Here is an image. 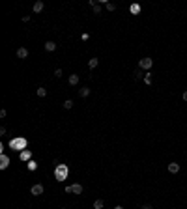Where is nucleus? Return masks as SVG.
I'll list each match as a JSON object with an SVG mask.
<instances>
[{
	"mask_svg": "<svg viewBox=\"0 0 187 209\" xmlns=\"http://www.w3.org/2000/svg\"><path fill=\"white\" fill-rule=\"evenodd\" d=\"M21 161H26V163H28V161H32V151H28V149H25V151H21Z\"/></svg>",
	"mask_w": 187,
	"mask_h": 209,
	"instance_id": "obj_8",
	"label": "nucleus"
},
{
	"mask_svg": "<svg viewBox=\"0 0 187 209\" xmlns=\"http://www.w3.org/2000/svg\"><path fill=\"white\" fill-rule=\"evenodd\" d=\"M26 166H28L30 172H34L36 168H38V163H36V161H28V163H26Z\"/></svg>",
	"mask_w": 187,
	"mask_h": 209,
	"instance_id": "obj_17",
	"label": "nucleus"
},
{
	"mask_svg": "<svg viewBox=\"0 0 187 209\" xmlns=\"http://www.w3.org/2000/svg\"><path fill=\"white\" fill-rule=\"evenodd\" d=\"M169 172L170 174H178V172H180V164L178 163H170L169 164Z\"/></svg>",
	"mask_w": 187,
	"mask_h": 209,
	"instance_id": "obj_9",
	"label": "nucleus"
},
{
	"mask_svg": "<svg viewBox=\"0 0 187 209\" xmlns=\"http://www.w3.org/2000/svg\"><path fill=\"white\" fill-rule=\"evenodd\" d=\"M114 209H124V207H122V206H116V207H114Z\"/></svg>",
	"mask_w": 187,
	"mask_h": 209,
	"instance_id": "obj_28",
	"label": "nucleus"
},
{
	"mask_svg": "<svg viewBox=\"0 0 187 209\" xmlns=\"http://www.w3.org/2000/svg\"><path fill=\"white\" fill-rule=\"evenodd\" d=\"M66 192H73V194H82V185L81 183H75L71 187H66Z\"/></svg>",
	"mask_w": 187,
	"mask_h": 209,
	"instance_id": "obj_4",
	"label": "nucleus"
},
{
	"mask_svg": "<svg viewBox=\"0 0 187 209\" xmlns=\"http://www.w3.org/2000/svg\"><path fill=\"white\" fill-rule=\"evenodd\" d=\"M8 166H10V157H8L6 153H2V155H0V168H2V170H6Z\"/></svg>",
	"mask_w": 187,
	"mask_h": 209,
	"instance_id": "obj_6",
	"label": "nucleus"
},
{
	"mask_svg": "<svg viewBox=\"0 0 187 209\" xmlns=\"http://www.w3.org/2000/svg\"><path fill=\"white\" fill-rule=\"evenodd\" d=\"M94 13H95V15L101 13V6H97V4H95V6H94Z\"/></svg>",
	"mask_w": 187,
	"mask_h": 209,
	"instance_id": "obj_23",
	"label": "nucleus"
},
{
	"mask_svg": "<svg viewBox=\"0 0 187 209\" xmlns=\"http://www.w3.org/2000/svg\"><path fill=\"white\" fill-rule=\"evenodd\" d=\"M67 176H69V166L67 164H56L54 166V177H56V181L67 179Z\"/></svg>",
	"mask_w": 187,
	"mask_h": 209,
	"instance_id": "obj_2",
	"label": "nucleus"
},
{
	"mask_svg": "<svg viewBox=\"0 0 187 209\" xmlns=\"http://www.w3.org/2000/svg\"><path fill=\"white\" fill-rule=\"evenodd\" d=\"M71 106H73V101H71V99H67V101H64V108H66V110H69V108H71Z\"/></svg>",
	"mask_w": 187,
	"mask_h": 209,
	"instance_id": "obj_19",
	"label": "nucleus"
},
{
	"mask_svg": "<svg viewBox=\"0 0 187 209\" xmlns=\"http://www.w3.org/2000/svg\"><path fill=\"white\" fill-rule=\"evenodd\" d=\"M103 206H105L103 200H95V202H94V209H103Z\"/></svg>",
	"mask_w": 187,
	"mask_h": 209,
	"instance_id": "obj_18",
	"label": "nucleus"
},
{
	"mask_svg": "<svg viewBox=\"0 0 187 209\" xmlns=\"http://www.w3.org/2000/svg\"><path fill=\"white\" fill-rule=\"evenodd\" d=\"M144 82H146V84H152V75H150V73H146V77H144Z\"/></svg>",
	"mask_w": 187,
	"mask_h": 209,
	"instance_id": "obj_21",
	"label": "nucleus"
},
{
	"mask_svg": "<svg viewBox=\"0 0 187 209\" xmlns=\"http://www.w3.org/2000/svg\"><path fill=\"white\" fill-rule=\"evenodd\" d=\"M81 37H82V39H84V41H88V39H90V34H82V35H81Z\"/></svg>",
	"mask_w": 187,
	"mask_h": 209,
	"instance_id": "obj_24",
	"label": "nucleus"
},
{
	"mask_svg": "<svg viewBox=\"0 0 187 209\" xmlns=\"http://www.w3.org/2000/svg\"><path fill=\"white\" fill-rule=\"evenodd\" d=\"M62 209H66V207H62Z\"/></svg>",
	"mask_w": 187,
	"mask_h": 209,
	"instance_id": "obj_29",
	"label": "nucleus"
},
{
	"mask_svg": "<svg viewBox=\"0 0 187 209\" xmlns=\"http://www.w3.org/2000/svg\"><path fill=\"white\" fill-rule=\"evenodd\" d=\"M43 7H45V4H43L41 0H38V2L34 4V11H36V13H39V11H43Z\"/></svg>",
	"mask_w": 187,
	"mask_h": 209,
	"instance_id": "obj_10",
	"label": "nucleus"
},
{
	"mask_svg": "<svg viewBox=\"0 0 187 209\" xmlns=\"http://www.w3.org/2000/svg\"><path fill=\"white\" fill-rule=\"evenodd\" d=\"M97 64H99V58H92V60L88 62V67L94 69V67H97Z\"/></svg>",
	"mask_w": 187,
	"mask_h": 209,
	"instance_id": "obj_16",
	"label": "nucleus"
},
{
	"mask_svg": "<svg viewBox=\"0 0 187 209\" xmlns=\"http://www.w3.org/2000/svg\"><path fill=\"white\" fill-rule=\"evenodd\" d=\"M43 191H45V189H43V185H41V183H38V185H34V187L30 189V194L39 196V194H43Z\"/></svg>",
	"mask_w": 187,
	"mask_h": 209,
	"instance_id": "obj_5",
	"label": "nucleus"
},
{
	"mask_svg": "<svg viewBox=\"0 0 187 209\" xmlns=\"http://www.w3.org/2000/svg\"><path fill=\"white\" fill-rule=\"evenodd\" d=\"M79 95H81V97H88L90 95V88H86V86H84V88H81V90H79Z\"/></svg>",
	"mask_w": 187,
	"mask_h": 209,
	"instance_id": "obj_13",
	"label": "nucleus"
},
{
	"mask_svg": "<svg viewBox=\"0 0 187 209\" xmlns=\"http://www.w3.org/2000/svg\"><path fill=\"white\" fill-rule=\"evenodd\" d=\"M10 149H15V151H25L26 146H28V140L25 138V136H15V138L10 140Z\"/></svg>",
	"mask_w": 187,
	"mask_h": 209,
	"instance_id": "obj_1",
	"label": "nucleus"
},
{
	"mask_svg": "<svg viewBox=\"0 0 187 209\" xmlns=\"http://www.w3.org/2000/svg\"><path fill=\"white\" fill-rule=\"evenodd\" d=\"M184 101H187V90L184 92Z\"/></svg>",
	"mask_w": 187,
	"mask_h": 209,
	"instance_id": "obj_27",
	"label": "nucleus"
},
{
	"mask_svg": "<svg viewBox=\"0 0 187 209\" xmlns=\"http://www.w3.org/2000/svg\"><path fill=\"white\" fill-rule=\"evenodd\" d=\"M152 65H153V60L152 58H140V62H138V69H152Z\"/></svg>",
	"mask_w": 187,
	"mask_h": 209,
	"instance_id": "obj_3",
	"label": "nucleus"
},
{
	"mask_svg": "<svg viewBox=\"0 0 187 209\" xmlns=\"http://www.w3.org/2000/svg\"><path fill=\"white\" fill-rule=\"evenodd\" d=\"M129 11H131V13H135V15H137V13H140V6H138V4H131Z\"/></svg>",
	"mask_w": 187,
	"mask_h": 209,
	"instance_id": "obj_14",
	"label": "nucleus"
},
{
	"mask_svg": "<svg viewBox=\"0 0 187 209\" xmlns=\"http://www.w3.org/2000/svg\"><path fill=\"white\" fill-rule=\"evenodd\" d=\"M133 75H135V78H137V80H138V78H142V69H137Z\"/></svg>",
	"mask_w": 187,
	"mask_h": 209,
	"instance_id": "obj_22",
	"label": "nucleus"
},
{
	"mask_svg": "<svg viewBox=\"0 0 187 209\" xmlns=\"http://www.w3.org/2000/svg\"><path fill=\"white\" fill-rule=\"evenodd\" d=\"M45 49L49 50V52H53V50H56V43H54V41H47L45 43Z\"/></svg>",
	"mask_w": 187,
	"mask_h": 209,
	"instance_id": "obj_11",
	"label": "nucleus"
},
{
	"mask_svg": "<svg viewBox=\"0 0 187 209\" xmlns=\"http://www.w3.org/2000/svg\"><path fill=\"white\" fill-rule=\"evenodd\" d=\"M140 209H153V207H152V206H150V204H144V206H142Z\"/></svg>",
	"mask_w": 187,
	"mask_h": 209,
	"instance_id": "obj_26",
	"label": "nucleus"
},
{
	"mask_svg": "<svg viewBox=\"0 0 187 209\" xmlns=\"http://www.w3.org/2000/svg\"><path fill=\"white\" fill-rule=\"evenodd\" d=\"M79 84V75H71L69 77V86H77Z\"/></svg>",
	"mask_w": 187,
	"mask_h": 209,
	"instance_id": "obj_12",
	"label": "nucleus"
},
{
	"mask_svg": "<svg viewBox=\"0 0 187 209\" xmlns=\"http://www.w3.org/2000/svg\"><path fill=\"white\" fill-rule=\"evenodd\" d=\"M105 7L109 11H114V10H116V6H114V4H110V2H105Z\"/></svg>",
	"mask_w": 187,
	"mask_h": 209,
	"instance_id": "obj_20",
	"label": "nucleus"
},
{
	"mask_svg": "<svg viewBox=\"0 0 187 209\" xmlns=\"http://www.w3.org/2000/svg\"><path fill=\"white\" fill-rule=\"evenodd\" d=\"M54 75H56V78L62 77V69H56V71H54Z\"/></svg>",
	"mask_w": 187,
	"mask_h": 209,
	"instance_id": "obj_25",
	"label": "nucleus"
},
{
	"mask_svg": "<svg viewBox=\"0 0 187 209\" xmlns=\"http://www.w3.org/2000/svg\"><path fill=\"white\" fill-rule=\"evenodd\" d=\"M36 93H38V97H45L47 95V90L43 88V86H39V88L36 90Z\"/></svg>",
	"mask_w": 187,
	"mask_h": 209,
	"instance_id": "obj_15",
	"label": "nucleus"
},
{
	"mask_svg": "<svg viewBox=\"0 0 187 209\" xmlns=\"http://www.w3.org/2000/svg\"><path fill=\"white\" fill-rule=\"evenodd\" d=\"M17 56L21 58V60H25V58L28 56V49H26V47H19L17 49Z\"/></svg>",
	"mask_w": 187,
	"mask_h": 209,
	"instance_id": "obj_7",
	"label": "nucleus"
}]
</instances>
